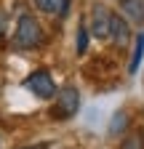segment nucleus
Wrapping results in <instances>:
<instances>
[{
    "label": "nucleus",
    "mask_w": 144,
    "mask_h": 149,
    "mask_svg": "<svg viewBox=\"0 0 144 149\" xmlns=\"http://www.w3.org/2000/svg\"><path fill=\"white\" fill-rule=\"evenodd\" d=\"M43 43V27L38 24V19L24 13L19 16L16 22V35H13V48L19 51H29V48H38Z\"/></svg>",
    "instance_id": "1"
},
{
    "label": "nucleus",
    "mask_w": 144,
    "mask_h": 149,
    "mask_svg": "<svg viewBox=\"0 0 144 149\" xmlns=\"http://www.w3.org/2000/svg\"><path fill=\"white\" fill-rule=\"evenodd\" d=\"M80 112V93L75 85H67L59 91V99H56V107H53V115L62 117V120H69Z\"/></svg>",
    "instance_id": "2"
},
{
    "label": "nucleus",
    "mask_w": 144,
    "mask_h": 149,
    "mask_svg": "<svg viewBox=\"0 0 144 149\" xmlns=\"http://www.w3.org/2000/svg\"><path fill=\"white\" fill-rule=\"evenodd\" d=\"M24 88H27V91H32L38 99H53V96H56V85H53V77H51L45 69L32 72L29 77L24 80Z\"/></svg>",
    "instance_id": "3"
},
{
    "label": "nucleus",
    "mask_w": 144,
    "mask_h": 149,
    "mask_svg": "<svg viewBox=\"0 0 144 149\" xmlns=\"http://www.w3.org/2000/svg\"><path fill=\"white\" fill-rule=\"evenodd\" d=\"M110 24H112V13L107 11V6L96 3L94 6V13H91V32L104 40V37H110Z\"/></svg>",
    "instance_id": "4"
},
{
    "label": "nucleus",
    "mask_w": 144,
    "mask_h": 149,
    "mask_svg": "<svg viewBox=\"0 0 144 149\" xmlns=\"http://www.w3.org/2000/svg\"><path fill=\"white\" fill-rule=\"evenodd\" d=\"M110 37H112V43L117 48H123L125 43H128V37H131V29H128V22H125L123 16L112 13V24H110Z\"/></svg>",
    "instance_id": "5"
},
{
    "label": "nucleus",
    "mask_w": 144,
    "mask_h": 149,
    "mask_svg": "<svg viewBox=\"0 0 144 149\" xmlns=\"http://www.w3.org/2000/svg\"><path fill=\"white\" fill-rule=\"evenodd\" d=\"M123 13L136 27H144V0H123Z\"/></svg>",
    "instance_id": "6"
},
{
    "label": "nucleus",
    "mask_w": 144,
    "mask_h": 149,
    "mask_svg": "<svg viewBox=\"0 0 144 149\" xmlns=\"http://www.w3.org/2000/svg\"><path fill=\"white\" fill-rule=\"evenodd\" d=\"M128 125H131V115H128L125 109H117L115 115H112L110 128H107V130H110V136H115V139H117V136H123L125 130H128Z\"/></svg>",
    "instance_id": "7"
},
{
    "label": "nucleus",
    "mask_w": 144,
    "mask_h": 149,
    "mask_svg": "<svg viewBox=\"0 0 144 149\" xmlns=\"http://www.w3.org/2000/svg\"><path fill=\"white\" fill-rule=\"evenodd\" d=\"M35 6L43 13H67L69 0H35Z\"/></svg>",
    "instance_id": "8"
},
{
    "label": "nucleus",
    "mask_w": 144,
    "mask_h": 149,
    "mask_svg": "<svg viewBox=\"0 0 144 149\" xmlns=\"http://www.w3.org/2000/svg\"><path fill=\"white\" fill-rule=\"evenodd\" d=\"M141 56H144V32H139V35H136V43H134V56H131V64H128V72H131V74L139 69Z\"/></svg>",
    "instance_id": "9"
},
{
    "label": "nucleus",
    "mask_w": 144,
    "mask_h": 149,
    "mask_svg": "<svg viewBox=\"0 0 144 149\" xmlns=\"http://www.w3.org/2000/svg\"><path fill=\"white\" fill-rule=\"evenodd\" d=\"M120 149H144V133H131V136H125Z\"/></svg>",
    "instance_id": "10"
},
{
    "label": "nucleus",
    "mask_w": 144,
    "mask_h": 149,
    "mask_svg": "<svg viewBox=\"0 0 144 149\" xmlns=\"http://www.w3.org/2000/svg\"><path fill=\"white\" fill-rule=\"evenodd\" d=\"M88 51V27L80 22V27H78V53H85Z\"/></svg>",
    "instance_id": "11"
},
{
    "label": "nucleus",
    "mask_w": 144,
    "mask_h": 149,
    "mask_svg": "<svg viewBox=\"0 0 144 149\" xmlns=\"http://www.w3.org/2000/svg\"><path fill=\"white\" fill-rule=\"evenodd\" d=\"M16 149H48V144H29V146H16Z\"/></svg>",
    "instance_id": "12"
},
{
    "label": "nucleus",
    "mask_w": 144,
    "mask_h": 149,
    "mask_svg": "<svg viewBox=\"0 0 144 149\" xmlns=\"http://www.w3.org/2000/svg\"><path fill=\"white\" fill-rule=\"evenodd\" d=\"M3 32H6V13L0 11V37H3Z\"/></svg>",
    "instance_id": "13"
},
{
    "label": "nucleus",
    "mask_w": 144,
    "mask_h": 149,
    "mask_svg": "<svg viewBox=\"0 0 144 149\" xmlns=\"http://www.w3.org/2000/svg\"><path fill=\"white\" fill-rule=\"evenodd\" d=\"M120 3H123V0H120Z\"/></svg>",
    "instance_id": "14"
}]
</instances>
